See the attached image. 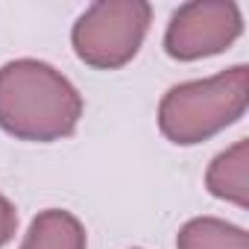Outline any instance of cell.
<instances>
[{
    "label": "cell",
    "mask_w": 249,
    "mask_h": 249,
    "mask_svg": "<svg viewBox=\"0 0 249 249\" xmlns=\"http://www.w3.org/2000/svg\"><path fill=\"white\" fill-rule=\"evenodd\" d=\"M82 97L73 82L38 59L0 68V129L21 141H62L76 132Z\"/></svg>",
    "instance_id": "obj_1"
},
{
    "label": "cell",
    "mask_w": 249,
    "mask_h": 249,
    "mask_svg": "<svg viewBox=\"0 0 249 249\" xmlns=\"http://www.w3.org/2000/svg\"><path fill=\"white\" fill-rule=\"evenodd\" d=\"M249 103V68L234 65L208 79L173 85L159 106V129L176 147H194L237 123Z\"/></svg>",
    "instance_id": "obj_2"
},
{
    "label": "cell",
    "mask_w": 249,
    "mask_h": 249,
    "mask_svg": "<svg viewBox=\"0 0 249 249\" xmlns=\"http://www.w3.org/2000/svg\"><path fill=\"white\" fill-rule=\"evenodd\" d=\"M150 21L153 6L147 0H100L79 15L71 41L88 68L117 71L138 56Z\"/></svg>",
    "instance_id": "obj_3"
},
{
    "label": "cell",
    "mask_w": 249,
    "mask_h": 249,
    "mask_svg": "<svg viewBox=\"0 0 249 249\" xmlns=\"http://www.w3.org/2000/svg\"><path fill=\"white\" fill-rule=\"evenodd\" d=\"M243 33L240 9L231 0H194L173 12L164 50L170 59L196 62L229 50Z\"/></svg>",
    "instance_id": "obj_4"
},
{
    "label": "cell",
    "mask_w": 249,
    "mask_h": 249,
    "mask_svg": "<svg viewBox=\"0 0 249 249\" xmlns=\"http://www.w3.org/2000/svg\"><path fill=\"white\" fill-rule=\"evenodd\" d=\"M205 188L211 196L234 202L237 208L249 205V141L240 138L234 147L220 153L208 173H205Z\"/></svg>",
    "instance_id": "obj_5"
},
{
    "label": "cell",
    "mask_w": 249,
    "mask_h": 249,
    "mask_svg": "<svg viewBox=\"0 0 249 249\" xmlns=\"http://www.w3.org/2000/svg\"><path fill=\"white\" fill-rule=\"evenodd\" d=\"M21 249H85V226L71 211L47 208L30 223Z\"/></svg>",
    "instance_id": "obj_6"
},
{
    "label": "cell",
    "mask_w": 249,
    "mask_h": 249,
    "mask_svg": "<svg viewBox=\"0 0 249 249\" xmlns=\"http://www.w3.org/2000/svg\"><path fill=\"white\" fill-rule=\"evenodd\" d=\"M179 249H249L246 229L220 217H194L176 234Z\"/></svg>",
    "instance_id": "obj_7"
},
{
    "label": "cell",
    "mask_w": 249,
    "mask_h": 249,
    "mask_svg": "<svg viewBox=\"0 0 249 249\" xmlns=\"http://www.w3.org/2000/svg\"><path fill=\"white\" fill-rule=\"evenodd\" d=\"M15 229H18V211L3 194H0V246H6L15 237Z\"/></svg>",
    "instance_id": "obj_8"
}]
</instances>
